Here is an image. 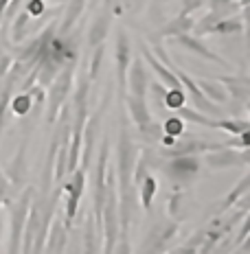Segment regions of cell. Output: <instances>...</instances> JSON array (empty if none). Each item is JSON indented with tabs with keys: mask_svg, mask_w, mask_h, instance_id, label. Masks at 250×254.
I'll return each instance as SVG.
<instances>
[{
	"mask_svg": "<svg viewBox=\"0 0 250 254\" xmlns=\"http://www.w3.org/2000/svg\"><path fill=\"white\" fill-rule=\"evenodd\" d=\"M42 105H38L33 101L29 90H22L20 94H15L13 101H11V110L15 116H29V114H38Z\"/></svg>",
	"mask_w": 250,
	"mask_h": 254,
	"instance_id": "23",
	"label": "cell"
},
{
	"mask_svg": "<svg viewBox=\"0 0 250 254\" xmlns=\"http://www.w3.org/2000/svg\"><path fill=\"white\" fill-rule=\"evenodd\" d=\"M2 224L4 221H2V217H0V235H2Z\"/></svg>",
	"mask_w": 250,
	"mask_h": 254,
	"instance_id": "37",
	"label": "cell"
},
{
	"mask_svg": "<svg viewBox=\"0 0 250 254\" xmlns=\"http://www.w3.org/2000/svg\"><path fill=\"white\" fill-rule=\"evenodd\" d=\"M161 127H163V134L173 136V138H178V136L184 131V123L178 119V116H171V119H167Z\"/></svg>",
	"mask_w": 250,
	"mask_h": 254,
	"instance_id": "35",
	"label": "cell"
},
{
	"mask_svg": "<svg viewBox=\"0 0 250 254\" xmlns=\"http://www.w3.org/2000/svg\"><path fill=\"white\" fill-rule=\"evenodd\" d=\"M250 0H209L211 9L213 11H217L224 18V15H231L235 13V9H246Z\"/></svg>",
	"mask_w": 250,
	"mask_h": 254,
	"instance_id": "28",
	"label": "cell"
},
{
	"mask_svg": "<svg viewBox=\"0 0 250 254\" xmlns=\"http://www.w3.org/2000/svg\"><path fill=\"white\" fill-rule=\"evenodd\" d=\"M18 199L11 202V239H9V252H20V241H22V230H24V221H26V215H29V208H31V202L35 197V189H24V190H18Z\"/></svg>",
	"mask_w": 250,
	"mask_h": 254,
	"instance_id": "4",
	"label": "cell"
},
{
	"mask_svg": "<svg viewBox=\"0 0 250 254\" xmlns=\"http://www.w3.org/2000/svg\"><path fill=\"white\" fill-rule=\"evenodd\" d=\"M154 55L158 57V60H161L165 66L169 68V70L173 72L175 77H178V81H180V86H184V90H187V92L191 94V99H193V103H195V110H200V112H204V114H215V116H220V108H217V105H213L209 99L204 97V94L200 92V88H198V81H195V79H191L187 72L184 70H180L178 66H175V64L169 60V55L167 53H165V49L163 46H154Z\"/></svg>",
	"mask_w": 250,
	"mask_h": 254,
	"instance_id": "2",
	"label": "cell"
},
{
	"mask_svg": "<svg viewBox=\"0 0 250 254\" xmlns=\"http://www.w3.org/2000/svg\"><path fill=\"white\" fill-rule=\"evenodd\" d=\"M83 9H86V0H68L66 9H64L62 22L57 24V31H60V33H71V31H75V24L83 15Z\"/></svg>",
	"mask_w": 250,
	"mask_h": 254,
	"instance_id": "20",
	"label": "cell"
},
{
	"mask_svg": "<svg viewBox=\"0 0 250 254\" xmlns=\"http://www.w3.org/2000/svg\"><path fill=\"white\" fill-rule=\"evenodd\" d=\"M182 199H184V193L182 190H175V193H171V197L167 199V213L169 217H171L173 221L180 219V208H182Z\"/></svg>",
	"mask_w": 250,
	"mask_h": 254,
	"instance_id": "34",
	"label": "cell"
},
{
	"mask_svg": "<svg viewBox=\"0 0 250 254\" xmlns=\"http://www.w3.org/2000/svg\"><path fill=\"white\" fill-rule=\"evenodd\" d=\"M165 165L161 162V167L165 169V173L169 176V180L175 184H187L200 173V160L198 156H175V158H165Z\"/></svg>",
	"mask_w": 250,
	"mask_h": 254,
	"instance_id": "7",
	"label": "cell"
},
{
	"mask_svg": "<svg viewBox=\"0 0 250 254\" xmlns=\"http://www.w3.org/2000/svg\"><path fill=\"white\" fill-rule=\"evenodd\" d=\"M141 51H143V57H145V62H147V66L152 68L154 72H156L158 77H161V83L163 86H167V88H180V81H178V77L173 75L171 70H169L165 64L158 60L156 55H154V51L150 49V46H145L143 44L141 46Z\"/></svg>",
	"mask_w": 250,
	"mask_h": 254,
	"instance_id": "16",
	"label": "cell"
},
{
	"mask_svg": "<svg viewBox=\"0 0 250 254\" xmlns=\"http://www.w3.org/2000/svg\"><path fill=\"white\" fill-rule=\"evenodd\" d=\"M105 55V49L103 44H97L92 49V57H90V68H88V79H97L99 77V70H101V60H103Z\"/></svg>",
	"mask_w": 250,
	"mask_h": 254,
	"instance_id": "32",
	"label": "cell"
},
{
	"mask_svg": "<svg viewBox=\"0 0 250 254\" xmlns=\"http://www.w3.org/2000/svg\"><path fill=\"white\" fill-rule=\"evenodd\" d=\"M246 9L242 11V15H224V18H220L213 26L211 33H217V35H242L244 31H246Z\"/></svg>",
	"mask_w": 250,
	"mask_h": 254,
	"instance_id": "19",
	"label": "cell"
},
{
	"mask_svg": "<svg viewBox=\"0 0 250 254\" xmlns=\"http://www.w3.org/2000/svg\"><path fill=\"white\" fill-rule=\"evenodd\" d=\"M184 103H187V94H184L182 86L165 90V108L167 110H178L180 105H184Z\"/></svg>",
	"mask_w": 250,
	"mask_h": 254,
	"instance_id": "31",
	"label": "cell"
},
{
	"mask_svg": "<svg viewBox=\"0 0 250 254\" xmlns=\"http://www.w3.org/2000/svg\"><path fill=\"white\" fill-rule=\"evenodd\" d=\"M138 189H141V204L145 210H152V204H154V197H156V190H158V182L156 178L147 173L145 178L138 182Z\"/></svg>",
	"mask_w": 250,
	"mask_h": 254,
	"instance_id": "25",
	"label": "cell"
},
{
	"mask_svg": "<svg viewBox=\"0 0 250 254\" xmlns=\"http://www.w3.org/2000/svg\"><path fill=\"white\" fill-rule=\"evenodd\" d=\"M11 20H13V22H11V40L15 42V44H20V42L24 40V35H26V24H29L31 15L26 13L22 7H20L18 13H15Z\"/></svg>",
	"mask_w": 250,
	"mask_h": 254,
	"instance_id": "27",
	"label": "cell"
},
{
	"mask_svg": "<svg viewBox=\"0 0 250 254\" xmlns=\"http://www.w3.org/2000/svg\"><path fill=\"white\" fill-rule=\"evenodd\" d=\"M226 142H209V140H202L200 136H193V134H180L178 138L173 140V145L169 147H163L158 156L161 158H175V156H202L206 151H213V149H220L224 147Z\"/></svg>",
	"mask_w": 250,
	"mask_h": 254,
	"instance_id": "3",
	"label": "cell"
},
{
	"mask_svg": "<svg viewBox=\"0 0 250 254\" xmlns=\"http://www.w3.org/2000/svg\"><path fill=\"white\" fill-rule=\"evenodd\" d=\"M202 241H204V226H202L200 230H195L193 235L189 237L187 241H184V246H180V248H175V254H195L200 250V246H202Z\"/></svg>",
	"mask_w": 250,
	"mask_h": 254,
	"instance_id": "30",
	"label": "cell"
},
{
	"mask_svg": "<svg viewBox=\"0 0 250 254\" xmlns=\"http://www.w3.org/2000/svg\"><path fill=\"white\" fill-rule=\"evenodd\" d=\"M83 189H86V171L83 169H75L71 171V180L62 184V193H66V208H64V226L68 230L75 224V215L79 208V199L83 195Z\"/></svg>",
	"mask_w": 250,
	"mask_h": 254,
	"instance_id": "6",
	"label": "cell"
},
{
	"mask_svg": "<svg viewBox=\"0 0 250 254\" xmlns=\"http://www.w3.org/2000/svg\"><path fill=\"white\" fill-rule=\"evenodd\" d=\"M178 46H182L184 51H189V53H193V55H198V57H204V60H209V62H215V64H222V66H228V62L224 60V57H220L215 51H211L206 44H202L200 38H195V35H189V33H182V35H178V38H171Z\"/></svg>",
	"mask_w": 250,
	"mask_h": 254,
	"instance_id": "11",
	"label": "cell"
},
{
	"mask_svg": "<svg viewBox=\"0 0 250 254\" xmlns=\"http://www.w3.org/2000/svg\"><path fill=\"white\" fill-rule=\"evenodd\" d=\"M15 193H18V189L11 184V180L4 176L2 171H0V199H2V202L9 206V204L13 202V195Z\"/></svg>",
	"mask_w": 250,
	"mask_h": 254,
	"instance_id": "33",
	"label": "cell"
},
{
	"mask_svg": "<svg viewBox=\"0 0 250 254\" xmlns=\"http://www.w3.org/2000/svg\"><path fill=\"white\" fill-rule=\"evenodd\" d=\"M123 103L130 110L132 121L136 123V127L145 125L152 121V112H150V105H147V97H136V94H123Z\"/></svg>",
	"mask_w": 250,
	"mask_h": 254,
	"instance_id": "17",
	"label": "cell"
},
{
	"mask_svg": "<svg viewBox=\"0 0 250 254\" xmlns=\"http://www.w3.org/2000/svg\"><path fill=\"white\" fill-rule=\"evenodd\" d=\"M125 83L130 86V94H136V97H147L150 77H147V68L143 66V60L130 62V66H127Z\"/></svg>",
	"mask_w": 250,
	"mask_h": 254,
	"instance_id": "12",
	"label": "cell"
},
{
	"mask_svg": "<svg viewBox=\"0 0 250 254\" xmlns=\"http://www.w3.org/2000/svg\"><path fill=\"white\" fill-rule=\"evenodd\" d=\"M116 81H119V92L121 97L125 94L127 90V83H125V77H127V66L132 62V44H130V35L125 33L123 29H119L116 33Z\"/></svg>",
	"mask_w": 250,
	"mask_h": 254,
	"instance_id": "9",
	"label": "cell"
},
{
	"mask_svg": "<svg viewBox=\"0 0 250 254\" xmlns=\"http://www.w3.org/2000/svg\"><path fill=\"white\" fill-rule=\"evenodd\" d=\"M24 153H26V142L20 145L18 153L9 165V171H7V178L11 180V184L15 189H22V182H24V176H26V162H24Z\"/></svg>",
	"mask_w": 250,
	"mask_h": 254,
	"instance_id": "21",
	"label": "cell"
},
{
	"mask_svg": "<svg viewBox=\"0 0 250 254\" xmlns=\"http://www.w3.org/2000/svg\"><path fill=\"white\" fill-rule=\"evenodd\" d=\"M110 24H112V11H108V9L99 11L97 18L92 20V24L88 26V33H86V44L90 49H94L97 44H103L105 35L110 33Z\"/></svg>",
	"mask_w": 250,
	"mask_h": 254,
	"instance_id": "14",
	"label": "cell"
},
{
	"mask_svg": "<svg viewBox=\"0 0 250 254\" xmlns=\"http://www.w3.org/2000/svg\"><path fill=\"white\" fill-rule=\"evenodd\" d=\"M220 83H224L228 97H233L239 103H248L250 99V81L246 75H228V77H215Z\"/></svg>",
	"mask_w": 250,
	"mask_h": 254,
	"instance_id": "15",
	"label": "cell"
},
{
	"mask_svg": "<svg viewBox=\"0 0 250 254\" xmlns=\"http://www.w3.org/2000/svg\"><path fill=\"white\" fill-rule=\"evenodd\" d=\"M250 160L248 156V149H242V151H235V147H220V149H213V151H206L204 156V162L209 165L211 169H231V167H246Z\"/></svg>",
	"mask_w": 250,
	"mask_h": 254,
	"instance_id": "8",
	"label": "cell"
},
{
	"mask_svg": "<svg viewBox=\"0 0 250 254\" xmlns=\"http://www.w3.org/2000/svg\"><path fill=\"white\" fill-rule=\"evenodd\" d=\"M180 116H182L184 121H191V123H195V125H202V127H211V129H222V131H228V134H242V131H246L250 129V123L246 119H211V116H206L204 112H198V110H191L187 108V105H180L178 110H175Z\"/></svg>",
	"mask_w": 250,
	"mask_h": 254,
	"instance_id": "5",
	"label": "cell"
},
{
	"mask_svg": "<svg viewBox=\"0 0 250 254\" xmlns=\"http://www.w3.org/2000/svg\"><path fill=\"white\" fill-rule=\"evenodd\" d=\"M66 243H68V228L64 226V221L60 217H53L51 224H49V232H46V239H44V252L57 254L66 250Z\"/></svg>",
	"mask_w": 250,
	"mask_h": 254,
	"instance_id": "13",
	"label": "cell"
},
{
	"mask_svg": "<svg viewBox=\"0 0 250 254\" xmlns=\"http://www.w3.org/2000/svg\"><path fill=\"white\" fill-rule=\"evenodd\" d=\"M206 2H209V0H182V13L198 11V9H202Z\"/></svg>",
	"mask_w": 250,
	"mask_h": 254,
	"instance_id": "36",
	"label": "cell"
},
{
	"mask_svg": "<svg viewBox=\"0 0 250 254\" xmlns=\"http://www.w3.org/2000/svg\"><path fill=\"white\" fill-rule=\"evenodd\" d=\"M250 190V176H244L242 180H239V184L235 189L231 190V193L226 195L224 197V202H222V206H220V210L222 213H226V210H231L233 206H235L237 202H239V197H242V195H246Z\"/></svg>",
	"mask_w": 250,
	"mask_h": 254,
	"instance_id": "26",
	"label": "cell"
},
{
	"mask_svg": "<svg viewBox=\"0 0 250 254\" xmlns=\"http://www.w3.org/2000/svg\"><path fill=\"white\" fill-rule=\"evenodd\" d=\"M178 228H180L178 221H171V224H167V226H154L152 232L147 235L143 250L145 252H165L167 250V243L178 235Z\"/></svg>",
	"mask_w": 250,
	"mask_h": 254,
	"instance_id": "10",
	"label": "cell"
},
{
	"mask_svg": "<svg viewBox=\"0 0 250 254\" xmlns=\"http://www.w3.org/2000/svg\"><path fill=\"white\" fill-rule=\"evenodd\" d=\"M198 88L209 101H215V103H226L228 101L226 88L222 86L217 79H198Z\"/></svg>",
	"mask_w": 250,
	"mask_h": 254,
	"instance_id": "22",
	"label": "cell"
},
{
	"mask_svg": "<svg viewBox=\"0 0 250 254\" xmlns=\"http://www.w3.org/2000/svg\"><path fill=\"white\" fill-rule=\"evenodd\" d=\"M193 22L195 20L191 18V13L180 11L178 15H173L167 24H163L161 29H158V35H161V38H178V35H182V33H191Z\"/></svg>",
	"mask_w": 250,
	"mask_h": 254,
	"instance_id": "18",
	"label": "cell"
},
{
	"mask_svg": "<svg viewBox=\"0 0 250 254\" xmlns=\"http://www.w3.org/2000/svg\"><path fill=\"white\" fill-rule=\"evenodd\" d=\"M83 250L86 252H101V237L97 235V224H94V215L92 210L86 217V226H83Z\"/></svg>",
	"mask_w": 250,
	"mask_h": 254,
	"instance_id": "24",
	"label": "cell"
},
{
	"mask_svg": "<svg viewBox=\"0 0 250 254\" xmlns=\"http://www.w3.org/2000/svg\"><path fill=\"white\" fill-rule=\"evenodd\" d=\"M138 131H141L143 140H145L147 145H156V142H161L163 127H161V123H156V121H150V123L141 125L138 127Z\"/></svg>",
	"mask_w": 250,
	"mask_h": 254,
	"instance_id": "29",
	"label": "cell"
},
{
	"mask_svg": "<svg viewBox=\"0 0 250 254\" xmlns=\"http://www.w3.org/2000/svg\"><path fill=\"white\" fill-rule=\"evenodd\" d=\"M75 68H77V62H68L66 66H62L57 70L53 81L46 86L44 103H46V123L49 125H55L57 114H60L62 105L66 103L68 94H71L73 81H75Z\"/></svg>",
	"mask_w": 250,
	"mask_h": 254,
	"instance_id": "1",
	"label": "cell"
}]
</instances>
